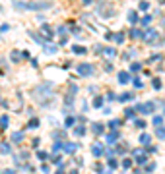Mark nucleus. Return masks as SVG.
<instances>
[{
    "label": "nucleus",
    "instance_id": "f257e3e1",
    "mask_svg": "<svg viewBox=\"0 0 165 174\" xmlns=\"http://www.w3.org/2000/svg\"><path fill=\"white\" fill-rule=\"evenodd\" d=\"M95 12H97L101 18H113L117 14V10H115V6L111 2H99L97 6H95Z\"/></svg>",
    "mask_w": 165,
    "mask_h": 174
},
{
    "label": "nucleus",
    "instance_id": "f03ea898",
    "mask_svg": "<svg viewBox=\"0 0 165 174\" xmlns=\"http://www.w3.org/2000/svg\"><path fill=\"white\" fill-rule=\"evenodd\" d=\"M16 6L23 10H47L51 4L49 2H16Z\"/></svg>",
    "mask_w": 165,
    "mask_h": 174
},
{
    "label": "nucleus",
    "instance_id": "7ed1b4c3",
    "mask_svg": "<svg viewBox=\"0 0 165 174\" xmlns=\"http://www.w3.org/2000/svg\"><path fill=\"white\" fill-rule=\"evenodd\" d=\"M134 110H136V112H140V114H153L156 104H153L152 101H148V103H144V104H136Z\"/></svg>",
    "mask_w": 165,
    "mask_h": 174
},
{
    "label": "nucleus",
    "instance_id": "20e7f679",
    "mask_svg": "<svg viewBox=\"0 0 165 174\" xmlns=\"http://www.w3.org/2000/svg\"><path fill=\"white\" fill-rule=\"evenodd\" d=\"M76 70H78L80 76H91V73H93V66L91 64H80Z\"/></svg>",
    "mask_w": 165,
    "mask_h": 174
},
{
    "label": "nucleus",
    "instance_id": "39448f33",
    "mask_svg": "<svg viewBox=\"0 0 165 174\" xmlns=\"http://www.w3.org/2000/svg\"><path fill=\"white\" fill-rule=\"evenodd\" d=\"M103 153H105V147L101 145V143H93V145H91V155H93V157H101Z\"/></svg>",
    "mask_w": 165,
    "mask_h": 174
},
{
    "label": "nucleus",
    "instance_id": "423d86ee",
    "mask_svg": "<svg viewBox=\"0 0 165 174\" xmlns=\"http://www.w3.org/2000/svg\"><path fill=\"white\" fill-rule=\"evenodd\" d=\"M119 135H120V131L119 130H113L111 134H107V145H113L117 139H119Z\"/></svg>",
    "mask_w": 165,
    "mask_h": 174
},
{
    "label": "nucleus",
    "instance_id": "0eeeda50",
    "mask_svg": "<svg viewBox=\"0 0 165 174\" xmlns=\"http://www.w3.org/2000/svg\"><path fill=\"white\" fill-rule=\"evenodd\" d=\"M43 49H45V52H47V54H55V52L58 50V46H56V45H49V43H43Z\"/></svg>",
    "mask_w": 165,
    "mask_h": 174
},
{
    "label": "nucleus",
    "instance_id": "6e6552de",
    "mask_svg": "<svg viewBox=\"0 0 165 174\" xmlns=\"http://www.w3.org/2000/svg\"><path fill=\"white\" fill-rule=\"evenodd\" d=\"M156 37H157V31H156V29H150V31L146 33V37H144V39H146L148 43H153V41H156Z\"/></svg>",
    "mask_w": 165,
    "mask_h": 174
},
{
    "label": "nucleus",
    "instance_id": "1a4fd4ad",
    "mask_svg": "<svg viewBox=\"0 0 165 174\" xmlns=\"http://www.w3.org/2000/svg\"><path fill=\"white\" fill-rule=\"evenodd\" d=\"M119 81L124 85V83H128L130 81V73L128 72H119Z\"/></svg>",
    "mask_w": 165,
    "mask_h": 174
},
{
    "label": "nucleus",
    "instance_id": "9d476101",
    "mask_svg": "<svg viewBox=\"0 0 165 174\" xmlns=\"http://www.w3.org/2000/svg\"><path fill=\"white\" fill-rule=\"evenodd\" d=\"M134 155H136V162H138V165H146V161H148V157L146 155H142V153L140 151H134Z\"/></svg>",
    "mask_w": 165,
    "mask_h": 174
},
{
    "label": "nucleus",
    "instance_id": "9b49d317",
    "mask_svg": "<svg viewBox=\"0 0 165 174\" xmlns=\"http://www.w3.org/2000/svg\"><path fill=\"white\" fill-rule=\"evenodd\" d=\"M130 37H132V39H144V33H142L140 29L132 27V29H130Z\"/></svg>",
    "mask_w": 165,
    "mask_h": 174
},
{
    "label": "nucleus",
    "instance_id": "f8f14e48",
    "mask_svg": "<svg viewBox=\"0 0 165 174\" xmlns=\"http://www.w3.org/2000/svg\"><path fill=\"white\" fill-rule=\"evenodd\" d=\"M72 52H74V54H86L88 49H86V46H80V45H74L72 46Z\"/></svg>",
    "mask_w": 165,
    "mask_h": 174
},
{
    "label": "nucleus",
    "instance_id": "ddd939ff",
    "mask_svg": "<svg viewBox=\"0 0 165 174\" xmlns=\"http://www.w3.org/2000/svg\"><path fill=\"white\" fill-rule=\"evenodd\" d=\"M62 149H64L66 153H74L78 149V143H64V145H62Z\"/></svg>",
    "mask_w": 165,
    "mask_h": 174
},
{
    "label": "nucleus",
    "instance_id": "4468645a",
    "mask_svg": "<svg viewBox=\"0 0 165 174\" xmlns=\"http://www.w3.org/2000/svg\"><path fill=\"white\" fill-rule=\"evenodd\" d=\"M130 99H134V93H122L120 97H119V101L120 103H128Z\"/></svg>",
    "mask_w": 165,
    "mask_h": 174
},
{
    "label": "nucleus",
    "instance_id": "2eb2a0df",
    "mask_svg": "<svg viewBox=\"0 0 165 174\" xmlns=\"http://www.w3.org/2000/svg\"><path fill=\"white\" fill-rule=\"evenodd\" d=\"M91 130H93V134H103V124H99V122H95V124H91Z\"/></svg>",
    "mask_w": 165,
    "mask_h": 174
},
{
    "label": "nucleus",
    "instance_id": "dca6fc26",
    "mask_svg": "<svg viewBox=\"0 0 165 174\" xmlns=\"http://www.w3.org/2000/svg\"><path fill=\"white\" fill-rule=\"evenodd\" d=\"M128 22H130L132 25H136V23H138V14L134 12V10H132V12H128Z\"/></svg>",
    "mask_w": 165,
    "mask_h": 174
},
{
    "label": "nucleus",
    "instance_id": "f3484780",
    "mask_svg": "<svg viewBox=\"0 0 165 174\" xmlns=\"http://www.w3.org/2000/svg\"><path fill=\"white\" fill-rule=\"evenodd\" d=\"M150 141H152V138L148 134H140V143L142 145H150Z\"/></svg>",
    "mask_w": 165,
    "mask_h": 174
},
{
    "label": "nucleus",
    "instance_id": "a211bd4d",
    "mask_svg": "<svg viewBox=\"0 0 165 174\" xmlns=\"http://www.w3.org/2000/svg\"><path fill=\"white\" fill-rule=\"evenodd\" d=\"M41 31H43V33L47 35V37H45L47 41H49L51 37H52V31H51V27H49V25H43V27H41Z\"/></svg>",
    "mask_w": 165,
    "mask_h": 174
},
{
    "label": "nucleus",
    "instance_id": "6ab92c4d",
    "mask_svg": "<svg viewBox=\"0 0 165 174\" xmlns=\"http://www.w3.org/2000/svg\"><path fill=\"white\" fill-rule=\"evenodd\" d=\"M74 135H78V138H82V135H86V128H84V126H78V128L74 130Z\"/></svg>",
    "mask_w": 165,
    "mask_h": 174
},
{
    "label": "nucleus",
    "instance_id": "aec40b11",
    "mask_svg": "<svg viewBox=\"0 0 165 174\" xmlns=\"http://www.w3.org/2000/svg\"><path fill=\"white\" fill-rule=\"evenodd\" d=\"M22 139H23V134H22V131H16V134L12 135V141H14V143H20Z\"/></svg>",
    "mask_w": 165,
    "mask_h": 174
},
{
    "label": "nucleus",
    "instance_id": "412c9836",
    "mask_svg": "<svg viewBox=\"0 0 165 174\" xmlns=\"http://www.w3.org/2000/svg\"><path fill=\"white\" fill-rule=\"evenodd\" d=\"M156 135L159 139H165V128H163V126H159V128L156 130Z\"/></svg>",
    "mask_w": 165,
    "mask_h": 174
},
{
    "label": "nucleus",
    "instance_id": "4be33fe9",
    "mask_svg": "<svg viewBox=\"0 0 165 174\" xmlns=\"http://www.w3.org/2000/svg\"><path fill=\"white\" fill-rule=\"evenodd\" d=\"M113 39L117 41V43H122V41H124V31H120V33H115Z\"/></svg>",
    "mask_w": 165,
    "mask_h": 174
},
{
    "label": "nucleus",
    "instance_id": "5701e85b",
    "mask_svg": "<svg viewBox=\"0 0 165 174\" xmlns=\"http://www.w3.org/2000/svg\"><path fill=\"white\" fill-rule=\"evenodd\" d=\"M10 151H12V149H10V145H8V143H2V145H0V153H4V155H8Z\"/></svg>",
    "mask_w": 165,
    "mask_h": 174
},
{
    "label": "nucleus",
    "instance_id": "b1692460",
    "mask_svg": "<svg viewBox=\"0 0 165 174\" xmlns=\"http://www.w3.org/2000/svg\"><path fill=\"white\" fill-rule=\"evenodd\" d=\"M0 128H2V130H4V128H8V116H6V114H4L2 118H0Z\"/></svg>",
    "mask_w": 165,
    "mask_h": 174
},
{
    "label": "nucleus",
    "instance_id": "393cba45",
    "mask_svg": "<svg viewBox=\"0 0 165 174\" xmlns=\"http://www.w3.org/2000/svg\"><path fill=\"white\" fill-rule=\"evenodd\" d=\"M138 22H140L142 25H150V22H152V15H144L142 19H138Z\"/></svg>",
    "mask_w": 165,
    "mask_h": 174
},
{
    "label": "nucleus",
    "instance_id": "a878e982",
    "mask_svg": "<svg viewBox=\"0 0 165 174\" xmlns=\"http://www.w3.org/2000/svg\"><path fill=\"white\" fill-rule=\"evenodd\" d=\"M134 114H136L134 108H126V110H124V116H126V118H134Z\"/></svg>",
    "mask_w": 165,
    "mask_h": 174
},
{
    "label": "nucleus",
    "instance_id": "bb28decb",
    "mask_svg": "<svg viewBox=\"0 0 165 174\" xmlns=\"http://www.w3.org/2000/svg\"><path fill=\"white\" fill-rule=\"evenodd\" d=\"M74 124H76V118H74V116H68L66 118V128H72Z\"/></svg>",
    "mask_w": 165,
    "mask_h": 174
},
{
    "label": "nucleus",
    "instance_id": "cd10ccee",
    "mask_svg": "<svg viewBox=\"0 0 165 174\" xmlns=\"http://www.w3.org/2000/svg\"><path fill=\"white\" fill-rule=\"evenodd\" d=\"M119 126H120V120H111V122H109V128L111 130H117Z\"/></svg>",
    "mask_w": 165,
    "mask_h": 174
},
{
    "label": "nucleus",
    "instance_id": "c85d7f7f",
    "mask_svg": "<svg viewBox=\"0 0 165 174\" xmlns=\"http://www.w3.org/2000/svg\"><path fill=\"white\" fill-rule=\"evenodd\" d=\"M62 145H64V143H62V141H56V143L52 145V153H58V151L62 149Z\"/></svg>",
    "mask_w": 165,
    "mask_h": 174
},
{
    "label": "nucleus",
    "instance_id": "c756f323",
    "mask_svg": "<svg viewBox=\"0 0 165 174\" xmlns=\"http://www.w3.org/2000/svg\"><path fill=\"white\" fill-rule=\"evenodd\" d=\"M37 157H39L41 161H47V159H49V153H45V151H37Z\"/></svg>",
    "mask_w": 165,
    "mask_h": 174
},
{
    "label": "nucleus",
    "instance_id": "7c9ffc66",
    "mask_svg": "<svg viewBox=\"0 0 165 174\" xmlns=\"http://www.w3.org/2000/svg\"><path fill=\"white\" fill-rule=\"evenodd\" d=\"M103 54H105V56H111V58H113V56L117 54V50H115V49H105V50H103Z\"/></svg>",
    "mask_w": 165,
    "mask_h": 174
},
{
    "label": "nucleus",
    "instance_id": "2f4dec72",
    "mask_svg": "<svg viewBox=\"0 0 165 174\" xmlns=\"http://www.w3.org/2000/svg\"><path fill=\"white\" fill-rule=\"evenodd\" d=\"M132 83H134V87H138V89H142V87H144V83H142L140 77H134V80H132Z\"/></svg>",
    "mask_w": 165,
    "mask_h": 174
},
{
    "label": "nucleus",
    "instance_id": "473e14b6",
    "mask_svg": "<svg viewBox=\"0 0 165 174\" xmlns=\"http://www.w3.org/2000/svg\"><path fill=\"white\" fill-rule=\"evenodd\" d=\"M93 107H95V108L103 107V99H101V97H95V101H93Z\"/></svg>",
    "mask_w": 165,
    "mask_h": 174
},
{
    "label": "nucleus",
    "instance_id": "72a5a7b5",
    "mask_svg": "<svg viewBox=\"0 0 165 174\" xmlns=\"http://www.w3.org/2000/svg\"><path fill=\"white\" fill-rule=\"evenodd\" d=\"M18 52H20V50H14V52H12V60H14V62H20V60H22V54H18Z\"/></svg>",
    "mask_w": 165,
    "mask_h": 174
},
{
    "label": "nucleus",
    "instance_id": "f704fd0d",
    "mask_svg": "<svg viewBox=\"0 0 165 174\" xmlns=\"http://www.w3.org/2000/svg\"><path fill=\"white\" fill-rule=\"evenodd\" d=\"M117 166H119V161H117V159H109V168H111V170L117 168Z\"/></svg>",
    "mask_w": 165,
    "mask_h": 174
},
{
    "label": "nucleus",
    "instance_id": "c9c22d12",
    "mask_svg": "<svg viewBox=\"0 0 165 174\" xmlns=\"http://www.w3.org/2000/svg\"><path fill=\"white\" fill-rule=\"evenodd\" d=\"M132 166V159H122V168H130Z\"/></svg>",
    "mask_w": 165,
    "mask_h": 174
},
{
    "label": "nucleus",
    "instance_id": "e433bc0d",
    "mask_svg": "<svg viewBox=\"0 0 165 174\" xmlns=\"http://www.w3.org/2000/svg\"><path fill=\"white\" fill-rule=\"evenodd\" d=\"M161 122H163L161 116H153V126H161Z\"/></svg>",
    "mask_w": 165,
    "mask_h": 174
},
{
    "label": "nucleus",
    "instance_id": "4c0bfd02",
    "mask_svg": "<svg viewBox=\"0 0 165 174\" xmlns=\"http://www.w3.org/2000/svg\"><path fill=\"white\" fill-rule=\"evenodd\" d=\"M148 8H150V4H148L146 0H142V2H140V10H142V12H146Z\"/></svg>",
    "mask_w": 165,
    "mask_h": 174
},
{
    "label": "nucleus",
    "instance_id": "58836bf2",
    "mask_svg": "<svg viewBox=\"0 0 165 174\" xmlns=\"http://www.w3.org/2000/svg\"><path fill=\"white\" fill-rule=\"evenodd\" d=\"M37 126H39V120H37V118H31V120H29V128H37Z\"/></svg>",
    "mask_w": 165,
    "mask_h": 174
},
{
    "label": "nucleus",
    "instance_id": "ea45409f",
    "mask_svg": "<svg viewBox=\"0 0 165 174\" xmlns=\"http://www.w3.org/2000/svg\"><path fill=\"white\" fill-rule=\"evenodd\" d=\"M152 83H153V89H161V81H159V77H156Z\"/></svg>",
    "mask_w": 165,
    "mask_h": 174
},
{
    "label": "nucleus",
    "instance_id": "a19ab883",
    "mask_svg": "<svg viewBox=\"0 0 165 174\" xmlns=\"http://www.w3.org/2000/svg\"><path fill=\"white\" fill-rule=\"evenodd\" d=\"M31 37H33V39L37 41V43H41V45H43V43H45V41H43V39H41V35H37V33H31Z\"/></svg>",
    "mask_w": 165,
    "mask_h": 174
},
{
    "label": "nucleus",
    "instance_id": "79ce46f5",
    "mask_svg": "<svg viewBox=\"0 0 165 174\" xmlns=\"http://www.w3.org/2000/svg\"><path fill=\"white\" fill-rule=\"evenodd\" d=\"M136 128L144 130V128H146V122H144V120H136Z\"/></svg>",
    "mask_w": 165,
    "mask_h": 174
},
{
    "label": "nucleus",
    "instance_id": "37998d69",
    "mask_svg": "<svg viewBox=\"0 0 165 174\" xmlns=\"http://www.w3.org/2000/svg\"><path fill=\"white\" fill-rule=\"evenodd\" d=\"M140 68H142V66L138 64V62H134V64L130 66V70H132V72H140Z\"/></svg>",
    "mask_w": 165,
    "mask_h": 174
},
{
    "label": "nucleus",
    "instance_id": "c03bdc74",
    "mask_svg": "<svg viewBox=\"0 0 165 174\" xmlns=\"http://www.w3.org/2000/svg\"><path fill=\"white\" fill-rule=\"evenodd\" d=\"M146 170H148V172H153V170H156V165H148Z\"/></svg>",
    "mask_w": 165,
    "mask_h": 174
},
{
    "label": "nucleus",
    "instance_id": "a18cd8bd",
    "mask_svg": "<svg viewBox=\"0 0 165 174\" xmlns=\"http://www.w3.org/2000/svg\"><path fill=\"white\" fill-rule=\"evenodd\" d=\"M41 172H43V174H49V166L43 165V166H41Z\"/></svg>",
    "mask_w": 165,
    "mask_h": 174
},
{
    "label": "nucleus",
    "instance_id": "49530a36",
    "mask_svg": "<svg viewBox=\"0 0 165 174\" xmlns=\"http://www.w3.org/2000/svg\"><path fill=\"white\" fill-rule=\"evenodd\" d=\"M60 161H62L60 157H55V159H52V165H60Z\"/></svg>",
    "mask_w": 165,
    "mask_h": 174
},
{
    "label": "nucleus",
    "instance_id": "de8ad7c7",
    "mask_svg": "<svg viewBox=\"0 0 165 174\" xmlns=\"http://www.w3.org/2000/svg\"><path fill=\"white\" fill-rule=\"evenodd\" d=\"M101 174H113V170H111V168L109 170H101Z\"/></svg>",
    "mask_w": 165,
    "mask_h": 174
},
{
    "label": "nucleus",
    "instance_id": "09e8293b",
    "mask_svg": "<svg viewBox=\"0 0 165 174\" xmlns=\"http://www.w3.org/2000/svg\"><path fill=\"white\" fill-rule=\"evenodd\" d=\"M82 2H84V4H86V6H89V4H91V2H93V0H82Z\"/></svg>",
    "mask_w": 165,
    "mask_h": 174
},
{
    "label": "nucleus",
    "instance_id": "8fccbe9b",
    "mask_svg": "<svg viewBox=\"0 0 165 174\" xmlns=\"http://www.w3.org/2000/svg\"><path fill=\"white\" fill-rule=\"evenodd\" d=\"M56 174H64V172H62V166H60V170H56Z\"/></svg>",
    "mask_w": 165,
    "mask_h": 174
},
{
    "label": "nucleus",
    "instance_id": "3c124183",
    "mask_svg": "<svg viewBox=\"0 0 165 174\" xmlns=\"http://www.w3.org/2000/svg\"><path fill=\"white\" fill-rule=\"evenodd\" d=\"M6 174H14V170H6Z\"/></svg>",
    "mask_w": 165,
    "mask_h": 174
},
{
    "label": "nucleus",
    "instance_id": "603ef678",
    "mask_svg": "<svg viewBox=\"0 0 165 174\" xmlns=\"http://www.w3.org/2000/svg\"><path fill=\"white\" fill-rule=\"evenodd\" d=\"M70 174H78V170H70Z\"/></svg>",
    "mask_w": 165,
    "mask_h": 174
},
{
    "label": "nucleus",
    "instance_id": "864d4df0",
    "mask_svg": "<svg viewBox=\"0 0 165 174\" xmlns=\"http://www.w3.org/2000/svg\"><path fill=\"white\" fill-rule=\"evenodd\" d=\"M0 12H2V6H0Z\"/></svg>",
    "mask_w": 165,
    "mask_h": 174
},
{
    "label": "nucleus",
    "instance_id": "5fc2aeb1",
    "mask_svg": "<svg viewBox=\"0 0 165 174\" xmlns=\"http://www.w3.org/2000/svg\"><path fill=\"white\" fill-rule=\"evenodd\" d=\"M163 114H165V112H163Z\"/></svg>",
    "mask_w": 165,
    "mask_h": 174
}]
</instances>
